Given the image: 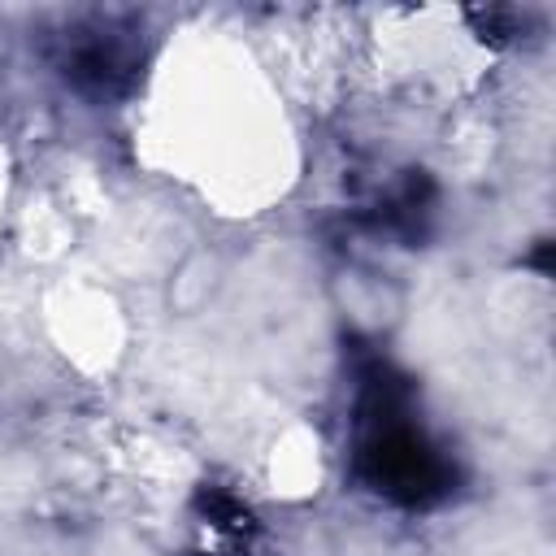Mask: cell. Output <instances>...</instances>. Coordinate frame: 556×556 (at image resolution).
<instances>
[{"instance_id":"2","label":"cell","mask_w":556,"mask_h":556,"mask_svg":"<svg viewBox=\"0 0 556 556\" xmlns=\"http://www.w3.org/2000/svg\"><path fill=\"white\" fill-rule=\"evenodd\" d=\"M65 83H74L91 100H117L139 83L143 43L139 26L126 17H87L61 35L56 56Z\"/></svg>"},{"instance_id":"1","label":"cell","mask_w":556,"mask_h":556,"mask_svg":"<svg viewBox=\"0 0 556 556\" xmlns=\"http://www.w3.org/2000/svg\"><path fill=\"white\" fill-rule=\"evenodd\" d=\"M356 473L365 478L369 491H378L400 508H434L456 491L452 456L413 417L408 378H400L387 361H374L361 374Z\"/></svg>"}]
</instances>
